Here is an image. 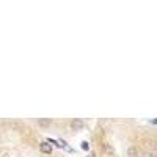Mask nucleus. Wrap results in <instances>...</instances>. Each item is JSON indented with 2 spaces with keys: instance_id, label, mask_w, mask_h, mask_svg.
Instances as JSON below:
<instances>
[{
  "instance_id": "20e7f679",
  "label": "nucleus",
  "mask_w": 157,
  "mask_h": 157,
  "mask_svg": "<svg viewBox=\"0 0 157 157\" xmlns=\"http://www.w3.org/2000/svg\"><path fill=\"white\" fill-rule=\"evenodd\" d=\"M142 157H157V152L155 151H143Z\"/></svg>"
},
{
  "instance_id": "0eeeda50",
  "label": "nucleus",
  "mask_w": 157,
  "mask_h": 157,
  "mask_svg": "<svg viewBox=\"0 0 157 157\" xmlns=\"http://www.w3.org/2000/svg\"><path fill=\"white\" fill-rule=\"evenodd\" d=\"M152 123H154V124H157V119H152Z\"/></svg>"
},
{
  "instance_id": "f03ea898",
  "label": "nucleus",
  "mask_w": 157,
  "mask_h": 157,
  "mask_svg": "<svg viewBox=\"0 0 157 157\" xmlns=\"http://www.w3.org/2000/svg\"><path fill=\"white\" fill-rule=\"evenodd\" d=\"M127 154H129V157H140L138 149H137V148H134V146H131V148L127 149Z\"/></svg>"
},
{
  "instance_id": "39448f33",
  "label": "nucleus",
  "mask_w": 157,
  "mask_h": 157,
  "mask_svg": "<svg viewBox=\"0 0 157 157\" xmlns=\"http://www.w3.org/2000/svg\"><path fill=\"white\" fill-rule=\"evenodd\" d=\"M41 126H49L50 124V119H39V121H38Z\"/></svg>"
},
{
  "instance_id": "423d86ee",
  "label": "nucleus",
  "mask_w": 157,
  "mask_h": 157,
  "mask_svg": "<svg viewBox=\"0 0 157 157\" xmlns=\"http://www.w3.org/2000/svg\"><path fill=\"white\" fill-rule=\"evenodd\" d=\"M82 149H85V151H88V149H90V145H88L87 142H84V143H82Z\"/></svg>"
},
{
  "instance_id": "f257e3e1",
  "label": "nucleus",
  "mask_w": 157,
  "mask_h": 157,
  "mask_svg": "<svg viewBox=\"0 0 157 157\" xmlns=\"http://www.w3.org/2000/svg\"><path fill=\"white\" fill-rule=\"evenodd\" d=\"M39 149L44 154H50L52 152V146L49 145V142H43V143H39Z\"/></svg>"
},
{
  "instance_id": "7ed1b4c3",
  "label": "nucleus",
  "mask_w": 157,
  "mask_h": 157,
  "mask_svg": "<svg viewBox=\"0 0 157 157\" xmlns=\"http://www.w3.org/2000/svg\"><path fill=\"white\" fill-rule=\"evenodd\" d=\"M71 127H72V129H82V127H84V121H80V119H76V121L71 123Z\"/></svg>"
}]
</instances>
